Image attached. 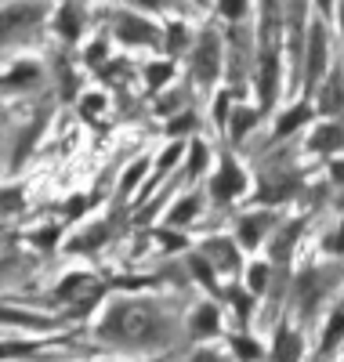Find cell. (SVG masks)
Returning a JSON list of instances; mask_svg holds the SVG:
<instances>
[{
  "label": "cell",
  "instance_id": "6da1fadb",
  "mask_svg": "<svg viewBox=\"0 0 344 362\" xmlns=\"http://www.w3.org/2000/svg\"><path fill=\"white\" fill-rule=\"evenodd\" d=\"M95 334L98 341L116 348H156V344H167L171 319L152 300H116L95 326Z\"/></svg>",
  "mask_w": 344,
  "mask_h": 362
},
{
  "label": "cell",
  "instance_id": "7a4b0ae2",
  "mask_svg": "<svg viewBox=\"0 0 344 362\" xmlns=\"http://www.w3.org/2000/svg\"><path fill=\"white\" fill-rule=\"evenodd\" d=\"M113 37H116L120 44H131V47H160V44H164L160 25H152L149 18H142V15H134V11L116 15Z\"/></svg>",
  "mask_w": 344,
  "mask_h": 362
},
{
  "label": "cell",
  "instance_id": "3957f363",
  "mask_svg": "<svg viewBox=\"0 0 344 362\" xmlns=\"http://www.w3.org/2000/svg\"><path fill=\"white\" fill-rule=\"evenodd\" d=\"M330 286H333L330 272H319V268L301 272V279H297V308H301V315H316L319 300L330 293Z\"/></svg>",
  "mask_w": 344,
  "mask_h": 362
},
{
  "label": "cell",
  "instance_id": "277c9868",
  "mask_svg": "<svg viewBox=\"0 0 344 362\" xmlns=\"http://www.w3.org/2000/svg\"><path fill=\"white\" fill-rule=\"evenodd\" d=\"M243 189H246V174H243V167L225 153L222 170L210 177V199H214V203H232L236 196H243Z\"/></svg>",
  "mask_w": 344,
  "mask_h": 362
},
{
  "label": "cell",
  "instance_id": "5b68a950",
  "mask_svg": "<svg viewBox=\"0 0 344 362\" xmlns=\"http://www.w3.org/2000/svg\"><path fill=\"white\" fill-rule=\"evenodd\" d=\"M40 18H44V4H37V0H18V4L0 8V37L25 33V29L37 25Z\"/></svg>",
  "mask_w": 344,
  "mask_h": 362
},
{
  "label": "cell",
  "instance_id": "8992f818",
  "mask_svg": "<svg viewBox=\"0 0 344 362\" xmlns=\"http://www.w3.org/2000/svg\"><path fill=\"white\" fill-rule=\"evenodd\" d=\"M193 73H196L200 83H214V76L222 73V47H217V37L214 33H203V40L196 44Z\"/></svg>",
  "mask_w": 344,
  "mask_h": 362
},
{
  "label": "cell",
  "instance_id": "52a82bcc",
  "mask_svg": "<svg viewBox=\"0 0 344 362\" xmlns=\"http://www.w3.org/2000/svg\"><path fill=\"white\" fill-rule=\"evenodd\" d=\"M326 73V25L316 22L308 33V54H304V83L316 87V80Z\"/></svg>",
  "mask_w": 344,
  "mask_h": 362
},
{
  "label": "cell",
  "instance_id": "ba28073f",
  "mask_svg": "<svg viewBox=\"0 0 344 362\" xmlns=\"http://www.w3.org/2000/svg\"><path fill=\"white\" fill-rule=\"evenodd\" d=\"M304 355V337L290 322H279L275 326V337H272V351H268V362H301Z\"/></svg>",
  "mask_w": 344,
  "mask_h": 362
},
{
  "label": "cell",
  "instance_id": "9c48e42d",
  "mask_svg": "<svg viewBox=\"0 0 344 362\" xmlns=\"http://www.w3.org/2000/svg\"><path fill=\"white\" fill-rule=\"evenodd\" d=\"M222 334V312H217L214 300H203V305L189 315V337L193 341H210Z\"/></svg>",
  "mask_w": 344,
  "mask_h": 362
},
{
  "label": "cell",
  "instance_id": "30bf717a",
  "mask_svg": "<svg viewBox=\"0 0 344 362\" xmlns=\"http://www.w3.org/2000/svg\"><path fill=\"white\" fill-rule=\"evenodd\" d=\"M55 33L66 44H76L84 37V8L73 4V0H66V4L58 8V15H55Z\"/></svg>",
  "mask_w": 344,
  "mask_h": 362
},
{
  "label": "cell",
  "instance_id": "8fae6325",
  "mask_svg": "<svg viewBox=\"0 0 344 362\" xmlns=\"http://www.w3.org/2000/svg\"><path fill=\"white\" fill-rule=\"evenodd\" d=\"M275 225V218L268 214V210H261V214H250V218H243L239 221V232H236V247H243V250H254L261 239H265V232Z\"/></svg>",
  "mask_w": 344,
  "mask_h": 362
},
{
  "label": "cell",
  "instance_id": "7c38bea8",
  "mask_svg": "<svg viewBox=\"0 0 344 362\" xmlns=\"http://www.w3.org/2000/svg\"><path fill=\"white\" fill-rule=\"evenodd\" d=\"M210 268H222V272H236L239 264V250H236V239H210L203 243V254H200Z\"/></svg>",
  "mask_w": 344,
  "mask_h": 362
},
{
  "label": "cell",
  "instance_id": "4fadbf2b",
  "mask_svg": "<svg viewBox=\"0 0 344 362\" xmlns=\"http://www.w3.org/2000/svg\"><path fill=\"white\" fill-rule=\"evenodd\" d=\"M311 153H340L344 148V124H323L308 141Z\"/></svg>",
  "mask_w": 344,
  "mask_h": 362
},
{
  "label": "cell",
  "instance_id": "5bb4252c",
  "mask_svg": "<svg viewBox=\"0 0 344 362\" xmlns=\"http://www.w3.org/2000/svg\"><path fill=\"white\" fill-rule=\"evenodd\" d=\"M340 341H344V305H340V308H333V315H330V319H326V326H323L319 355H330Z\"/></svg>",
  "mask_w": 344,
  "mask_h": 362
},
{
  "label": "cell",
  "instance_id": "9a60e30c",
  "mask_svg": "<svg viewBox=\"0 0 344 362\" xmlns=\"http://www.w3.org/2000/svg\"><path fill=\"white\" fill-rule=\"evenodd\" d=\"M301 228H304V221H290L283 232L275 235V243H272V257H275V261H287V257H290V250H294V243H297Z\"/></svg>",
  "mask_w": 344,
  "mask_h": 362
},
{
  "label": "cell",
  "instance_id": "2e32d148",
  "mask_svg": "<svg viewBox=\"0 0 344 362\" xmlns=\"http://www.w3.org/2000/svg\"><path fill=\"white\" fill-rule=\"evenodd\" d=\"M268 283H272V268H268L265 261H254V264L246 268V290L254 293V297H258V293H265V290H268Z\"/></svg>",
  "mask_w": 344,
  "mask_h": 362
},
{
  "label": "cell",
  "instance_id": "e0dca14e",
  "mask_svg": "<svg viewBox=\"0 0 344 362\" xmlns=\"http://www.w3.org/2000/svg\"><path fill=\"white\" fill-rule=\"evenodd\" d=\"M304 119H311V109L308 105H294L283 119H279V127H275V138H287V134H294Z\"/></svg>",
  "mask_w": 344,
  "mask_h": 362
},
{
  "label": "cell",
  "instance_id": "ac0fdd59",
  "mask_svg": "<svg viewBox=\"0 0 344 362\" xmlns=\"http://www.w3.org/2000/svg\"><path fill=\"white\" fill-rule=\"evenodd\" d=\"M196 214H200V196H185V199L174 203V214H171L167 221H171V225H189Z\"/></svg>",
  "mask_w": 344,
  "mask_h": 362
},
{
  "label": "cell",
  "instance_id": "d6986e66",
  "mask_svg": "<svg viewBox=\"0 0 344 362\" xmlns=\"http://www.w3.org/2000/svg\"><path fill=\"white\" fill-rule=\"evenodd\" d=\"M229 119H232V141H239L243 134L254 131V124H258V109H236Z\"/></svg>",
  "mask_w": 344,
  "mask_h": 362
},
{
  "label": "cell",
  "instance_id": "ffe728a7",
  "mask_svg": "<svg viewBox=\"0 0 344 362\" xmlns=\"http://www.w3.org/2000/svg\"><path fill=\"white\" fill-rule=\"evenodd\" d=\"M207 160H210L207 145H203V141H193V148H189V167H185V177H200V174H203V167H207Z\"/></svg>",
  "mask_w": 344,
  "mask_h": 362
},
{
  "label": "cell",
  "instance_id": "44dd1931",
  "mask_svg": "<svg viewBox=\"0 0 344 362\" xmlns=\"http://www.w3.org/2000/svg\"><path fill=\"white\" fill-rule=\"evenodd\" d=\"M232 351L243 358V362H258L265 351H261V344L258 341H250V337H232Z\"/></svg>",
  "mask_w": 344,
  "mask_h": 362
},
{
  "label": "cell",
  "instance_id": "7402d4cb",
  "mask_svg": "<svg viewBox=\"0 0 344 362\" xmlns=\"http://www.w3.org/2000/svg\"><path fill=\"white\" fill-rule=\"evenodd\" d=\"M174 76V66L171 62H152V66H145V83L149 87H160V83H167Z\"/></svg>",
  "mask_w": 344,
  "mask_h": 362
},
{
  "label": "cell",
  "instance_id": "603a6c76",
  "mask_svg": "<svg viewBox=\"0 0 344 362\" xmlns=\"http://www.w3.org/2000/svg\"><path fill=\"white\" fill-rule=\"evenodd\" d=\"M229 297H232V308L239 312V319H250V312H254V293L232 286V290H229Z\"/></svg>",
  "mask_w": 344,
  "mask_h": 362
},
{
  "label": "cell",
  "instance_id": "cb8c5ba5",
  "mask_svg": "<svg viewBox=\"0 0 344 362\" xmlns=\"http://www.w3.org/2000/svg\"><path fill=\"white\" fill-rule=\"evenodd\" d=\"M167 33H171V40H167L171 54H178V51H185V47L193 44V37H189V25H181V22H174V25L167 29Z\"/></svg>",
  "mask_w": 344,
  "mask_h": 362
},
{
  "label": "cell",
  "instance_id": "d4e9b609",
  "mask_svg": "<svg viewBox=\"0 0 344 362\" xmlns=\"http://www.w3.org/2000/svg\"><path fill=\"white\" fill-rule=\"evenodd\" d=\"M0 322H22V326H51L47 319H40V315H29V312H8V308H0Z\"/></svg>",
  "mask_w": 344,
  "mask_h": 362
},
{
  "label": "cell",
  "instance_id": "484cf974",
  "mask_svg": "<svg viewBox=\"0 0 344 362\" xmlns=\"http://www.w3.org/2000/svg\"><path fill=\"white\" fill-rule=\"evenodd\" d=\"M181 148H185V145H181V141H174V145L167 148V153L160 156V163H156V174H152V181H160V177H164V174H167V170H171V167L178 163V156H181Z\"/></svg>",
  "mask_w": 344,
  "mask_h": 362
},
{
  "label": "cell",
  "instance_id": "4316f807",
  "mask_svg": "<svg viewBox=\"0 0 344 362\" xmlns=\"http://www.w3.org/2000/svg\"><path fill=\"white\" fill-rule=\"evenodd\" d=\"M193 272H196V279H200V283H203L207 290H217V279H214V268H210V264H207V261H203L200 254L193 257Z\"/></svg>",
  "mask_w": 344,
  "mask_h": 362
},
{
  "label": "cell",
  "instance_id": "83f0119b",
  "mask_svg": "<svg viewBox=\"0 0 344 362\" xmlns=\"http://www.w3.org/2000/svg\"><path fill=\"white\" fill-rule=\"evenodd\" d=\"M29 351H37V344H29V341H8V344H0V358H22Z\"/></svg>",
  "mask_w": 344,
  "mask_h": 362
},
{
  "label": "cell",
  "instance_id": "f1b7e54d",
  "mask_svg": "<svg viewBox=\"0 0 344 362\" xmlns=\"http://www.w3.org/2000/svg\"><path fill=\"white\" fill-rule=\"evenodd\" d=\"M323 247H326V254H337V257H344V221L323 239Z\"/></svg>",
  "mask_w": 344,
  "mask_h": 362
},
{
  "label": "cell",
  "instance_id": "f546056e",
  "mask_svg": "<svg viewBox=\"0 0 344 362\" xmlns=\"http://www.w3.org/2000/svg\"><path fill=\"white\" fill-rule=\"evenodd\" d=\"M217 8H222V15H225V18H232V22H236V18H243V15H246V0H222Z\"/></svg>",
  "mask_w": 344,
  "mask_h": 362
},
{
  "label": "cell",
  "instance_id": "4dcf8cb0",
  "mask_svg": "<svg viewBox=\"0 0 344 362\" xmlns=\"http://www.w3.org/2000/svg\"><path fill=\"white\" fill-rule=\"evenodd\" d=\"M145 170H149V163H145V160H138V163L131 167V174H123V192H131V189H134V181H138Z\"/></svg>",
  "mask_w": 344,
  "mask_h": 362
},
{
  "label": "cell",
  "instance_id": "1f68e13d",
  "mask_svg": "<svg viewBox=\"0 0 344 362\" xmlns=\"http://www.w3.org/2000/svg\"><path fill=\"white\" fill-rule=\"evenodd\" d=\"M102 58H105V40H95V44L87 47V66H95V62H102Z\"/></svg>",
  "mask_w": 344,
  "mask_h": 362
},
{
  "label": "cell",
  "instance_id": "d6a6232c",
  "mask_svg": "<svg viewBox=\"0 0 344 362\" xmlns=\"http://www.w3.org/2000/svg\"><path fill=\"white\" fill-rule=\"evenodd\" d=\"M55 235H58L55 228H44V232H33V243L47 250V247H55Z\"/></svg>",
  "mask_w": 344,
  "mask_h": 362
},
{
  "label": "cell",
  "instance_id": "836d02e7",
  "mask_svg": "<svg viewBox=\"0 0 344 362\" xmlns=\"http://www.w3.org/2000/svg\"><path fill=\"white\" fill-rule=\"evenodd\" d=\"M189 362H225V355H217L214 348H203V351H196Z\"/></svg>",
  "mask_w": 344,
  "mask_h": 362
},
{
  "label": "cell",
  "instance_id": "e575fe53",
  "mask_svg": "<svg viewBox=\"0 0 344 362\" xmlns=\"http://www.w3.org/2000/svg\"><path fill=\"white\" fill-rule=\"evenodd\" d=\"M193 124H196V116H193V112H185V116H178V119H174V127H171V131H174V134L193 131Z\"/></svg>",
  "mask_w": 344,
  "mask_h": 362
},
{
  "label": "cell",
  "instance_id": "d590c367",
  "mask_svg": "<svg viewBox=\"0 0 344 362\" xmlns=\"http://www.w3.org/2000/svg\"><path fill=\"white\" fill-rule=\"evenodd\" d=\"M330 174H333L337 185H344V160H333V163H330Z\"/></svg>",
  "mask_w": 344,
  "mask_h": 362
},
{
  "label": "cell",
  "instance_id": "8d00e7d4",
  "mask_svg": "<svg viewBox=\"0 0 344 362\" xmlns=\"http://www.w3.org/2000/svg\"><path fill=\"white\" fill-rule=\"evenodd\" d=\"M316 4H319V11H323V15H330V8H333V0H316Z\"/></svg>",
  "mask_w": 344,
  "mask_h": 362
},
{
  "label": "cell",
  "instance_id": "74e56055",
  "mask_svg": "<svg viewBox=\"0 0 344 362\" xmlns=\"http://www.w3.org/2000/svg\"><path fill=\"white\" fill-rule=\"evenodd\" d=\"M340 29H344V0H340Z\"/></svg>",
  "mask_w": 344,
  "mask_h": 362
}]
</instances>
